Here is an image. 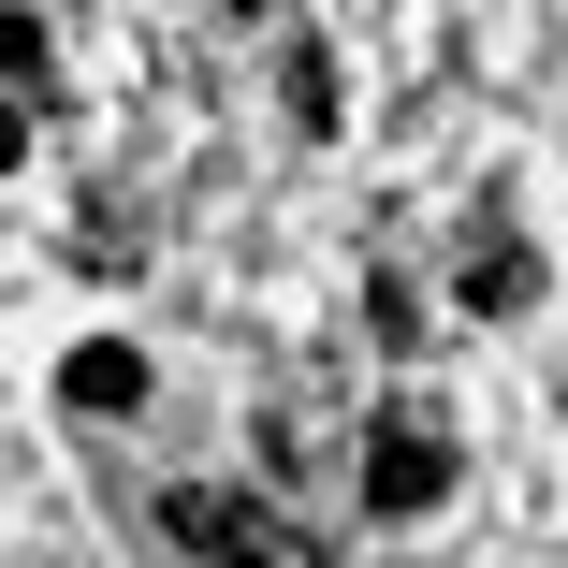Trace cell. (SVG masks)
Returning <instances> with one entry per match:
<instances>
[{
    "instance_id": "2",
    "label": "cell",
    "mask_w": 568,
    "mask_h": 568,
    "mask_svg": "<svg viewBox=\"0 0 568 568\" xmlns=\"http://www.w3.org/2000/svg\"><path fill=\"white\" fill-rule=\"evenodd\" d=\"M365 496H379L394 525L452 496V437H437V408H379V437H365Z\"/></svg>"
},
{
    "instance_id": "6",
    "label": "cell",
    "mask_w": 568,
    "mask_h": 568,
    "mask_svg": "<svg viewBox=\"0 0 568 568\" xmlns=\"http://www.w3.org/2000/svg\"><path fill=\"white\" fill-rule=\"evenodd\" d=\"M234 16H263V0H234Z\"/></svg>"
},
{
    "instance_id": "5",
    "label": "cell",
    "mask_w": 568,
    "mask_h": 568,
    "mask_svg": "<svg viewBox=\"0 0 568 568\" xmlns=\"http://www.w3.org/2000/svg\"><path fill=\"white\" fill-rule=\"evenodd\" d=\"M30 161V102H0V175H16Z\"/></svg>"
},
{
    "instance_id": "4",
    "label": "cell",
    "mask_w": 568,
    "mask_h": 568,
    "mask_svg": "<svg viewBox=\"0 0 568 568\" xmlns=\"http://www.w3.org/2000/svg\"><path fill=\"white\" fill-rule=\"evenodd\" d=\"M467 306H481V321H510V306H539V263H525V234H496V248L467 263Z\"/></svg>"
},
{
    "instance_id": "1",
    "label": "cell",
    "mask_w": 568,
    "mask_h": 568,
    "mask_svg": "<svg viewBox=\"0 0 568 568\" xmlns=\"http://www.w3.org/2000/svg\"><path fill=\"white\" fill-rule=\"evenodd\" d=\"M161 539L204 554V568H321L306 525H277L263 496H219V481H175V496H161Z\"/></svg>"
},
{
    "instance_id": "3",
    "label": "cell",
    "mask_w": 568,
    "mask_h": 568,
    "mask_svg": "<svg viewBox=\"0 0 568 568\" xmlns=\"http://www.w3.org/2000/svg\"><path fill=\"white\" fill-rule=\"evenodd\" d=\"M59 394H73L88 423H132V408H146V351H132V335H88V351L59 365Z\"/></svg>"
}]
</instances>
